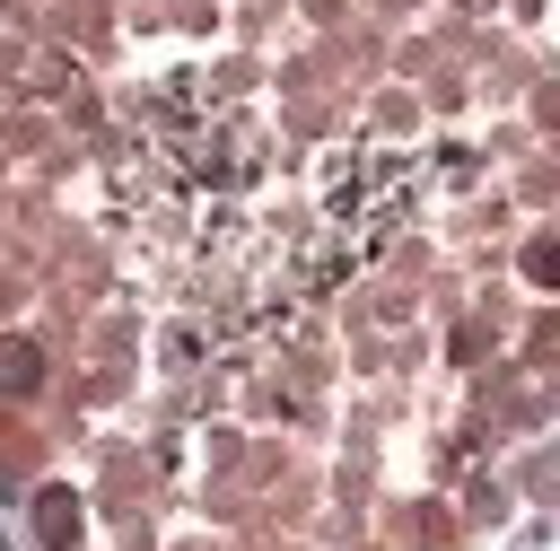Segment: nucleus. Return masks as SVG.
Instances as JSON below:
<instances>
[{
	"mask_svg": "<svg viewBox=\"0 0 560 551\" xmlns=\"http://www.w3.org/2000/svg\"><path fill=\"white\" fill-rule=\"evenodd\" d=\"M35 376H44L35 341H0V385H9V394H35Z\"/></svg>",
	"mask_w": 560,
	"mask_h": 551,
	"instance_id": "2",
	"label": "nucleus"
},
{
	"mask_svg": "<svg viewBox=\"0 0 560 551\" xmlns=\"http://www.w3.org/2000/svg\"><path fill=\"white\" fill-rule=\"evenodd\" d=\"M525 280L534 289H560V245H525Z\"/></svg>",
	"mask_w": 560,
	"mask_h": 551,
	"instance_id": "3",
	"label": "nucleus"
},
{
	"mask_svg": "<svg viewBox=\"0 0 560 551\" xmlns=\"http://www.w3.org/2000/svg\"><path fill=\"white\" fill-rule=\"evenodd\" d=\"M35 534H44V551H70L79 542V490H44L35 499Z\"/></svg>",
	"mask_w": 560,
	"mask_h": 551,
	"instance_id": "1",
	"label": "nucleus"
}]
</instances>
